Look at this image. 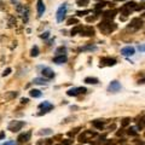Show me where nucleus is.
Wrapping results in <instances>:
<instances>
[{
	"mask_svg": "<svg viewBox=\"0 0 145 145\" xmlns=\"http://www.w3.org/2000/svg\"><path fill=\"white\" fill-rule=\"evenodd\" d=\"M41 74H43V76L44 78H46L47 80L54 78V73H53V70L49 67H44L43 69H41Z\"/></svg>",
	"mask_w": 145,
	"mask_h": 145,
	"instance_id": "obj_9",
	"label": "nucleus"
},
{
	"mask_svg": "<svg viewBox=\"0 0 145 145\" xmlns=\"http://www.w3.org/2000/svg\"><path fill=\"white\" fill-rule=\"evenodd\" d=\"M134 53H135V49L132 46H126V47H123V49H121V54L125 57H131V56H133Z\"/></svg>",
	"mask_w": 145,
	"mask_h": 145,
	"instance_id": "obj_8",
	"label": "nucleus"
},
{
	"mask_svg": "<svg viewBox=\"0 0 145 145\" xmlns=\"http://www.w3.org/2000/svg\"><path fill=\"white\" fill-rule=\"evenodd\" d=\"M73 23H74V24H78V23H79V21L76 19V18H70V19L68 21V24H70V25H71Z\"/></svg>",
	"mask_w": 145,
	"mask_h": 145,
	"instance_id": "obj_31",
	"label": "nucleus"
},
{
	"mask_svg": "<svg viewBox=\"0 0 145 145\" xmlns=\"http://www.w3.org/2000/svg\"><path fill=\"white\" fill-rule=\"evenodd\" d=\"M127 133L129 135H137V134H138V132H137V128H135V127L128 128V129H127Z\"/></svg>",
	"mask_w": 145,
	"mask_h": 145,
	"instance_id": "obj_24",
	"label": "nucleus"
},
{
	"mask_svg": "<svg viewBox=\"0 0 145 145\" xmlns=\"http://www.w3.org/2000/svg\"><path fill=\"white\" fill-rule=\"evenodd\" d=\"M52 133V129H50V128H46V129H41L39 132L40 135H46V134H51Z\"/></svg>",
	"mask_w": 145,
	"mask_h": 145,
	"instance_id": "obj_26",
	"label": "nucleus"
},
{
	"mask_svg": "<svg viewBox=\"0 0 145 145\" xmlns=\"http://www.w3.org/2000/svg\"><path fill=\"white\" fill-rule=\"evenodd\" d=\"M144 135H145V134H144Z\"/></svg>",
	"mask_w": 145,
	"mask_h": 145,
	"instance_id": "obj_45",
	"label": "nucleus"
},
{
	"mask_svg": "<svg viewBox=\"0 0 145 145\" xmlns=\"http://www.w3.org/2000/svg\"><path fill=\"white\" fill-rule=\"evenodd\" d=\"M104 6H105V3H98L96 5V7H94V11H96V12H99V10L103 9Z\"/></svg>",
	"mask_w": 145,
	"mask_h": 145,
	"instance_id": "obj_27",
	"label": "nucleus"
},
{
	"mask_svg": "<svg viewBox=\"0 0 145 145\" xmlns=\"http://www.w3.org/2000/svg\"><path fill=\"white\" fill-rule=\"evenodd\" d=\"M80 34L84 36H93L94 35V29L92 27H82Z\"/></svg>",
	"mask_w": 145,
	"mask_h": 145,
	"instance_id": "obj_12",
	"label": "nucleus"
},
{
	"mask_svg": "<svg viewBox=\"0 0 145 145\" xmlns=\"http://www.w3.org/2000/svg\"><path fill=\"white\" fill-rule=\"evenodd\" d=\"M30 135H32V132H27V133H22V134L18 135V143L19 144H23V143H27L30 139Z\"/></svg>",
	"mask_w": 145,
	"mask_h": 145,
	"instance_id": "obj_13",
	"label": "nucleus"
},
{
	"mask_svg": "<svg viewBox=\"0 0 145 145\" xmlns=\"http://www.w3.org/2000/svg\"><path fill=\"white\" fill-rule=\"evenodd\" d=\"M4 145H16V143H15V142H12V140H11V142H6V143H5V144H4Z\"/></svg>",
	"mask_w": 145,
	"mask_h": 145,
	"instance_id": "obj_38",
	"label": "nucleus"
},
{
	"mask_svg": "<svg viewBox=\"0 0 145 145\" xmlns=\"http://www.w3.org/2000/svg\"><path fill=\"white\" fill-rule=\"evenodd\" d=\"M30 56H32V57H38V56H39V47H38V46L33 47L32 51H30Z\"/></svg>",
	"mask_w": 145,
	"mask_h": 145,
	"instance_id": "obj_22",
	"label": "nucleus"
},
{
	"mask_svg": "<svg viewBox=\"0 0 145 145\" xmlns=\"http://www.w3.org/2000/svg\"><path fill=\"white\" fill-rule=\"evenodd\" d=\"M104 121L103 120H96V121H93V126L96 128H98V129H102L103 127H104Z\"/></svg>",
	"mask_w": 145,
	"mask_h": 145,
	"instance_id": "obj_20",
	"label": "nucleus"
},
{
	"mask_svg": "<svg viewBox=\"0 0 145 145\" xmlns=\"http://www.w3.org/2000/svg\"><path fill=\"white\" fill-rule=\"evenodd\" d=\"M84 81H85L86 84H88V85H97L99 82V80L97 78H86Z\"/></svg>",
	"mask_w": 145,
	"mask_h": 145,
	"instance_id": "obj_18",
	"label": "nucleus"
},
{
	"mask_svg": "<svg viewBox=\"0 0 145 145\" xmlns=\"http://www.w3.org/2000/svg\"><path fill=\"white\" fill-rule=\"evenodd\" d=\"M49 36H50V33H49V32H45L43 35H41V38H43V39H47Z\"/></svg>",
	"mask_w": 145,
	"mask_h": 145,
	"instance_id": "obj_35",
	"label": "nucleus"
},
{
	"mask_svg": "<svg viewBox=\"0 0 145 145\" xmlns=\"http://www.w3.org/2000/svg\"><path fill=\"white\" fill-rule=\"evenodd\" d=\"M88 1H89V0H80V1H78V4L81 6V4H87Z\"/></svg>",
	"mask_w": 145,
	"mask_h": 145,
	"instance_id": "obj_36",
	"label": "nucleus"
},
{
	"mask_svg": "<svg viewBox=\"0 0 145 145\" xmlns=\"http://www.w3.org/2000/svg\"><path fill=\"white\" fill-rule=\"evenodd\" d=\"M10 73H11V69H10V68H7L6 70H5V71L3 73V76H6V75H9Z\"/></svg>",
	"mask_w": 145,
	"mask_h": 145,
	"instance_id": "obj_34",
	"label": "nucleus"
},
{
	"mask_svg": "<svg viewBox=\"0 0 145 145\" xmlns=\"http://www.w3.org/2000/svg\"><path fill=\"white\" fill-rule=\"evenodd\" d=\"M28 102H29L28 98H22V99H21V103H22V104H27Z\"/></svg>",
	"mask_w": 145,
	"mask_h": 145,
	"instance_id": "obj_37",
	"label": "nucleus"
},
{
	"mask_svg": "<svg viewBox=\"0 0 145 145\" xmlns=\"http://www.w3.org/2000/svg\"><path fill=\"white\" fill-rule=\"evenodd\" d=\"M68 60L67 56L65 54H63V56H56L54 58H53V63H56V64H63L65 63Z\"/></svg>",
	"mask_w": 145,
	"mask_h": 145,
	"instance_id": "obj_16",
	"label": "nucleus"
},
{
	"mask_svg": "<svg viewBox=\"0 0 145 145\" xmlns=\"http://www.w3.org/2000/svg\"><path fill=\"white\" fill-rule=\"evenodd\" d=\"M73 144V139H64L62 142V145H71Z\"/></svg>",
	"mask_w": 145,
	"mask_h": 145,
	"instance_id": "obj_30",
	"label": "nucleus"
},
{
	"mask_svg": "<svg viewBox=\"0 0 145 145\" xmlns=\"http://www.w3.org/2000/svg\"><path fill=\"white\" fill-rule=\"evenodd\" d=\"M121 89V84L119 81H116V80H114V81H111L110 82V85H109V87H108V91L109 92H119Z\"/></svg>",
	"mask_w": 145,
	"mask_h": 145,
	"instance_id": "obj_10",
	"label": "nucleus"
},
{
	"mask_svg": "<svg viewBox=\"0 0 145 145\" xmlns=\"http://www.w3.org/2000/svg\"><path fill=\"white\" fill-rule=\"evenodd\" d=\"M116 64L115 58H110V57H103L100 58V65H106V67H113Z\"/></svg>",
	"mask_w": 145,
	"mask_h": 145,
	"instance_id": "obj_7",
	"label": "nucleus"
},
{
	"mask_svg": "<svg viewBox=\"0 0 145 145\" xmlns=\"http://www.w3.org/2000/svg\"><path fill=\"white\" fill-rule=\"evenodd\" d=\"M87 92V88L86 87H73V88L68 89L67 91V94L70 97H76L81 93H86Z\"/></svg>",
	"mask_w": 145,
	"mask_h": 145,
	"instance_id": "obj_5",
	"label": "nucleus"
},
{
	"mask_svg": "<svg viewBox=\"0 0 145 145\" xmlns=\"http://www.w3.org/2000/svg\"><path fill=\"white\" fill-rule=\"evenodd\" d=\"M67 10H68V4L64 3L62 4L59 7H58V10H57V13H56V19L57 22H63V19L65 18V15H67Z\"/></svg>",
	"mask_w": 145,
	"mask_h": 145,
	"instance_id": "obj_2",
	"label": "nucleus"
},
{
	"mask_svg": "<svg viewBox=\"0 0 145 145\" xmlns=\"http://www.w3.org/2000/svg\"><path fill=\"white\" fill-rule=\"evenodd\" d=\"M106 145H115L114 143H110V142H106Z\"/></svg>",
	"mask_w": 145,
	"mask_h": 145,
	"instance_id": "obj_42",
	"label": "nucleus"
},
{
	"mask_svg": "<svg viewBox=\"0 0 145 145\" xmlns=\"http://www.w3.org/2000/svg\"><path fill=\"white\" fill-rule=\"evenodd\" d=\"M54 145H62V144H54Z\"/></svg>",
	"mask_w": 145,
	"mask_h": 145,
	"instance_id": "obj_44",
	"label": "nucleus"
},
{
	"mask_svg": "<svg viewBox=\"0 0 145 145\" xmlns=\"http://www.w3.org/2000/svg\"><path fill=\"white\" fill-rule=\"evenodd\" d=\"M53 140L52 139H46V144H52Z\"/></svg>",
	"mask_w": 145,
	"mask_h": 145,
	"instance_id": "obj_41",
	"label": "nucleus"
},
{
	"mask_svg": "<svg viewBox=\"0 0 145 145\" xmlns=\"http://www.w3.org/2000/svg\"><path fill=\"white\" fill-rule=\"evenodd\" d=\"M29 94H30V97H33V98H40L41 97V91H39V89H32L30 92H29Z\"/></svg>",
	"mask_w": 145,
	"mask_h": 145,
	"instance_id": "obj_19",
	"label": "nucleus"
},
{
	"mask_svg": "<svg viewBox=\"0 0 145 145\" xmlns=\"http://www.w3.org/2000/svg\"><path fill=\"white\" fill-rule=\"evenodd\" d=\"M99 29L102 30L103 33H105V34H110L111 32H114L115 29H116V24L111 21H103L100 24H99Z\"/></svg>",
	"mask_w": 145,
	"mask_h": 145,
	"instance_id": "obj_1",
	"label": "nucleus"
},
{
	"mask_svg": "<svg viewBox=\"0 0 145 145\" xmlns=\"http://www.w3.org/2000/svg\"><path fill=\"white\" fill-rule=\"evenodd\" d=\"M36 10H38V16L41 17L46 10V7H45V4H44L43 0H38V4H36Z\"/></svg>",
	"mask_w": 145,
	"mask_h": 145,
	"instance_id": "obj_14",
	"label": "nucleus"
},
{
	"mask_svg": "<svg viewBox=\"0 0 145 145\" xmlns=\"http://www.w3.org/2000/svg\"><path fill=\"white\" fill-rule=\"evenodd\" d=\"M96 19V16H93V17H87V22H91V21H94Z\"/></svg>",
	"mask_w": 145,
	"mask_h": 145,
	"instance_id": "obj_39",
	"label": "nucleus"
},
{
	"mask_svg": "<svg viewBox=\"0 0 145 145\" xmlns=\"http://www.w3.org/2000/svg\"><path fill=\"white\" fill-rule=\"evenodd\" d=\"M115 15H116V11L110 10V11L104 12V13H103V17H104V19H106V21H111V19L115 17Z\"/></svg>",
	"mask_w": 145,
	"mask_h": 145,
	"instance_id": "obj_15",
	"label": "nucleus"
},
{
	"mask_svg": "<svg viewBox=\"0 0 145 145\" xmlns=\"http://www.w3.org/2000/svg\"><path fill=\"white\" fill-rule=\"evenodd\" d=\"M79 128H75V129H73V132H69V137H74L76 133H78Z\"/></svg>",
	"mask_w": 145,
	"mask_h": 145,
	"instance_id": "obj_32",
	"label": "nucleus"
},
{
	"mask_svg": "<svg viewBox=\"0 0 145 145\" xmlns=\"http://www.w3.org/2000/svg\"><path fill=\"white\" fill-rule=\"evenodd\" d=\"M81 29H82V27H81V25H78V27H75L74 29H71L70 35H75V34H78V33H80V32H81Z\"/></svg>",
	"mask_w": 145,
	"mask_h": 145,
	"instance_id": "obj_23",
	"label": "nucleus"
},
{
	"mask_svg": "<svg viewBox=\"0 0 145 145\" xmlns=\"http://www.w3.org/2000/svg\"><path fill=\"white\" fill-rule=\"evenodd\" d=\"M89 12H91V11H89V10H85V11H78V12H76V15H78V16H80V17H81V16H85V15L89 13Z\"/></svg>",
	"mask_w": 145,
	"mask_h": 145,
	"instance_id": "obj_29",
	"label": "nucleus"
},
{
	"mask_svg": "<svg viewBox=\"0 0 145 145\" xmlns=\"http://www.w3.org/2000/svg\"><path fill=\"white\" fill-rule=\"evenodd\" d=\"M138 50L139 51H142V52H145V44H143V45H138Z\"/></svg>",
	"mask_w": 145,
	"mask_h": 145,
	"instance_id": "obj_33",
	"label": "nucleus"
},
{
	"mask_svg": "<svg viewBox=\"0 0 145 145\" xmlns=\"http://www.w3.org/2000/svg\"><path fill=\"white\" fill-rule=\"evenodd\" d=\"M33 82L36 84V85H47L49 84V80L47 79H43V78H35L33 80Z\"/></svg>",
	"mask_w": 145,
	"mask_h": 145,
	"instance_id": "obj_17",
	"label": "nucleus"
},
{
	"mask_svg": "<svg viewBox=\"0 0 145 145\" xmlns=\"http://www.w3.org/2000/svg\"><path fill=\"white\" fill-rule=\"evenodd\" d=\"M142 27H143V19H140V18H133L131 21V24H129L128 28L133 29V30H138Z\"/></svg>",
	"mask_w": 145,
	"mask_h": 145,
	"instance_id": "obj_6",
	"label": "nucleus"
},
{
	"mask_svg": "<svg viewBox=\"0 0 145 145\" xmlns=\"http://www.w3.org/2000/svg\"><path fill=\"white\" fill-rule=\"evenodd\" d=\"M129 122H131V120H129L128 117H126V119H123V120H122V122H121V126H122V127H127L128 125H129Z\"/></svg>",
	"mask_w": 145,
	"mask_h": 145,
	"instance_id": "obj_28",
	"label": "nucleus"
},
{
	"mask_svg": "<svg viewBox=\"0 0 145 145\" xmlns=\"http://www.w3.org/2000/svg\"><path fill=\"white\" fill-rule=\"evenodd\" d=\"M39 108L43 110L44 114H46V113H49V111H51V110L53 109V105L51 104V103H49V102H44V103H41V104L39 105ZM43 113H40L39 115H41Z\"/></svg>",
	"mask_w": 145,
	"mask_h": 145,
	"instance_id": "obj_11",
	"label": "nucleus"
},
{
	"mask_svg": "<svg viewBox=\"0 0 145 145\" xmlns=\"http://www.w3.org/2000/svg\"><path fill=\"white\" fill-rule=\"evenodd\" d=\"M5 138V132H0V140Z\"/></svg>",
	"mask_w": 145,
	"mask_h": 145,
	"instance_id": "obj_40",
	"label": "nucleus"
},
{
	"mask_svg": "<svg viewBox=\"0 0 145 145\" xmlns=\"http://www.w3.org/2000/svg\"><path fill=\"white\" fill-rule=\"evenodd\" d=\"M96 135H97L96 132L85 131V132H82V134L79 135V142L80 143H87V142H89V138H93V137H96Z\"/></svg>",
	"mask_w": 145,
	"mask_h": 145,
	"instance_id": "obj_3",
	"label": "nucleus"
},
{
	"mask_svg": "<svg viewBox=\"0 0 145 145\" xmlns=\"http://www.w3.org/2000/svg\"><path fill=\"white\" fill-rule=\"evenodd\" d=\"M117 1H123V0H117Z\"/></svg>",
	"mask_w": 145,
	"mask_h": 145,
	"instance_id": "obj_43",
	"label": "nucleus"
},
{
	"mask_svg": "<svg viewBox=\"0 0 145 145\" xmlns=\"http://www.w3.org/2000/svg\"><path fill=\"white\" fill-rule=\"evenodd\" d=\"M97 50V46H85V47H81L80 49V51H96Z\"/></svg>",
	"mask_w": 145,
	"mask_h": 145,
	"instance_id": "obj_25",
	"label": "nucleus"
},
{
	"mask_svg": "<svg viewBox=\"0 0 145 145\" xmlns=\"http://www.w3.org/2000/svg\"><path fill=\"white\" fill-rule=\"evenodd\" d=\"M65 51H67V49L64 46H60L58 47V49L56 50V53H57V56H63L64 53H65Z\"/></svg>",
	"mask_w": 145,
	"mask_h": 145,
	"instance_id": "obj_21",
	"label": "nucleus"
},
{
	"mask_svg": "<svg viewBox=\"0 0 145 145\" xmlns=\"http://www.w3.org/2000/svg\"><path fill=\"white\" fill-rule=\"evenodd\" d=\"M24 125H25L24 121H12L11 123H9V131L18 132L24 127Z\"/></svg>",
	"mask_w": 145,
	"mask_h": 145,
	"instance_id": "obj_4",
	"label": "nucleus"
}]
</instances>
